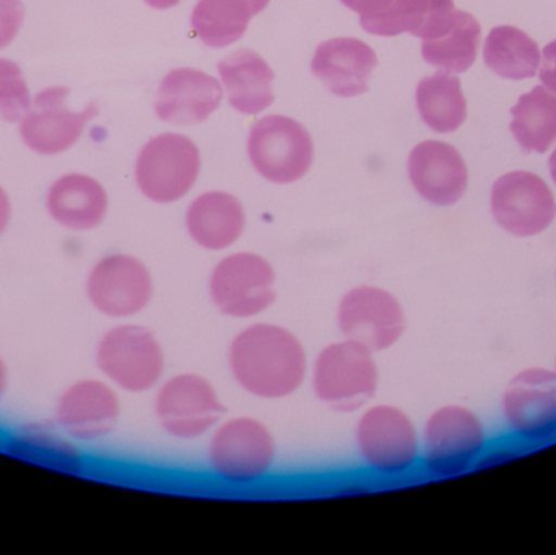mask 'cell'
Segmentation results:
<instances>
[{
    "mask_svg": "<svg viewBox=\"0 0 556 555\" xmlns=\"http://www.w3.org/2000/svg\"><path fill=\"white\" fill-rule=\"evenodd\" d=\"M309 355L296 332L280 323L254 319L231 338L227 367L244 393L261 401H281L307 381Z\"/></svg>",
    "mask_w": 556,
    "mask_h": 555,
    "instance_id": "6da1fadb",
    "label": "cell"
},
{
    "mask_svg": "<svg viewBox=\"0 0 556 555\" xmlns=\"http://www.w3.org/2000/svg\"><path fill=\"white\" fill-rule=\"evenodd\" d=\"M307 381L314 398L327 409L359 413L375 401L381 387L378 354L350 339H337L314 355Z\"/></svg>",
    "mask_w": 556,
    "mask_h": 555,
    "instance_id": "7a4b0ae2",
    "label": "cell"
},
{
    "mask_svg": "<svg viewBox=\"0 0 556 555\" xmlns=\"http://www.w3.org/2000/svg\"><path fill=\"white\" fill-rule=\"evenodd\" d=\"M277 458L273 429L251 414L225 416L208 433L207 468L224 484H260L273 475Z\"/></svg>",
    "mask_w": 556,
    "mask_h": 555,
    "instance_id": "3957f363",
    "label": "cell"
},
{
    "mask_svg": "<svg viewBox=\"0 0 556 555\" xmlns=\"http://www.w3.org/2000/svg\"><path fill=\"white\" fill-rule=\"evenodd\" d=\"M98 375L121 393L155 391L166 377V352L159 335L149 326L129 319L104 329L93 349Z\"/></svg>",
    "mask_w": 556,
    "mask_h": 555,
    "instance_id": "277c9868",
    "label": "cell"
},
{
    "mask_svg": "<svg viewBox=\"0 0 556 555\" xmlns=\"http://www.w3.org/2000/svg\"><path fill=\"white\" fill-rule=\"evenodd\" d=\"M353 443L363 468L379 478H402L420 465V430L407 411L392 403L372 401L359 411Z\"/></svg>",
    "mask_w": 556,
    "mask_h": 555,
    "instance_id": "5b68a950",
    "label": "cell"
},
{
    "mask_svg": "<svg viewBox=\"0 0 556 555\" xmlns=\"http://www.w3.org/2000/svg\"><path fill=\"white\" fill-rule=\"evenodd\" d=\"M212 306L235 321H254L278 300V274L260 251L231 250L222 254L207 277Z\"/></svg>",
    "mask_w": 556,
    "mask_h": 555,
    "instance_id": "8992f818",
    "label": "cell"
},
{
    "mask_svg": "<svg viewBox=\"0 0 556 555\" xmlns=\"http://www.w3.org/2000/svg\"><path fill=\"white\" fill-rule=\"evenodd\" d=\"M420 439V466L440 481L467 475L489 445L482 419L463 404L437 407L425 420Z\"/></svg>",
    "mask_w": 556,
    "mask_h": 555,
    "instance_id": "52a82bcc",
    "label": "cell"
},
{
    "mask_svg": "<svg viewBox=\"0 0 556 555\" xmlns=\"http://www.w3.org/2000/svg\"><path fill=\"white\" fill-rule=\"evenodd\" d=\"M84 293L98 315L111 321H129L152 305L155 277L149 264L137 254L110 251L88 267Z\"/></svg>",
    "mask_w": 556,
    "mask_h": 555,
    "instance_id": "ba28073f",
    "label": "cell"
},
{
    "mask_svg": "<svg viewBox=\"0 0 556 555\" xmlns=\"http://www.w3.org/2000/svg\"><path fill=\"white\" fill-rule=\"evenodd\" d=\"M153 393V416L160 429L179 442L208 437L228 414L214 381L199 371L169 375Z\"/></svg>",
    "mask_w": 556,
    "mask_h": 555,
    "instance_id": "9c48e42d",
    "label": "cell"
},
{
    "mask_svg": "<svg viewBox=\"0 0 556 555\" xmlns=\"http://www.w3.org/2000/svg\"><path fill=\"white\" fill-rule=\"evenodd\" d=\"M336 325L340 338L379 355L401 342L408 318L404 303L392 290L378 283H358L340 295Z\"/></svg>",
    "mask_w": 556,
    "mask_h": 555,
    "instance_id": "30bf717a",
    "label": "cell"
},
{
    "mask_svg": "<svg viewBox=\"0 0 556 555\" xmlns=\"http://www.w3.org/2000/svg\"><path fill=\"white\" fill-rule=\"evenodd\" d=\"M201 173V153L189 137L162 134L140 150L136 162L139 191L155 204L181 201L194 188Z\"/></svg>",
    "mask_w": 556,
    "mask_h": 555,
    "instance_id": "8fae6325",
    "label": "cell"
},
{
    "mask_svg": "<svg viewBox=\"0 0 556 555\" xmlns=\"http://www.w3.org/2000/svg\"><path fill=\"white\" fill-rule=\"evenodd\" d=\"M121 417V391L101 375L80 377L65 384L52 406V420L80 445L113 436Z\"/></svg>",
    "mask_w": 556,
    "mask_h": 555,
    "instance_id": "7c38bea8",
    "label": "cell"
},
{
    "mask_svg": "<svg viewBox=\"0 0 556 555\" xmlns=\"http://www.w3.org/2000/svg\"><path fill=\"white\" fill-rule=\"evenodd\" d=\"M248 153L256 172L267 181L291 185L309 172L314 143L303 124L273 114L254 124Z\"/></svg>",
    "mask_w": 556,
    "mask_h": 555,
    "instance_id": "4fadbf2b",
    "label": "cell"
},
{
    "mask_svg": "<svg viewBox=\"0 0 556 555\" xmlns=\"http://www.w3.org/2000/svg\"><path fill=\"white\" fill-rule=\"evenodd\" d=\"M490 209L496 224L518 238L544 234L556 218V199L551 186L529 172L506 173L496 179Z\"/></svg>",
    "mask_w": 556,
    "mask_h": 555,
    "instance_id": "5bb4252c",
    "label": "cell"
},
{
    "mask_svg": "<svg viewBox=\"0 0 556 555\" xmlns=\"http://www.w3.org/2000/svg\"><path fill=\"white\" fill-rule=\"evenodd\" d=\"M509 430L528 442L556 437V371L529 367L513 377L502 396Z\"/></svg>",
    "mask_w": 556,
    "mask_h": 555,
    "instance_id": "9a60e30c",
    "label": "cell"
},
{
    "mask_svg": "<svg viewBox=\"0 0 556 555\" xmlns=\"http://www.w3.org/2000/svg\"><path fill=\"white\" fill-rule=\"evenodd\" d=\"M67 97L68 88H46L20 119V136L33 152L55 155L71 149L80 139L85 124L97 116L94 104H88L80 113L68 110Z\"/></svg>",
    "mask_w": 556,
    "mask_h": 555,
    "instance_id": "2e32d148",
    "label": "cell"
},
{
    "mask_svg": "<svg viewBox=\"0 0 556 555\" xmlns=\"http://www.w3.org/2000/svg\"><path fill=\"white\" fill-rule=\"evenodd\" d=\"M0 449L5 455L61 475L80 476L87 458L80 443L72 440L54 420H29L10 430Z\"/></svg>",
    "mask_w": 556,
    "mask_h": 555,
    "instance_id": "e0dca14e",
    "label": "cell"
},
{
    "mask_svg": "<svg viewBox=\"0 0 556 555\" xmlns=\"http://www.w3.org/2000/svg\"><path fill=\"white\" fill-rule=\"evenodd\" d=\"M408 178L417 194L438 207L457 204L469 186L463 156L453 146L440 140H427L412 150Z\"/></svg>",
    "mask_w": 556,
    "mask_h": 555,
    "instance_id": "ac0fdd59",
    "label": "cell"
},
{
    "mask_svg": "<svg viewBox=\"0 0 556 555\" xmlns=\"http://www.w3.org/2000/svg\"><path fill=\"white\" fill-rule=\"evenodd\" d=\"M247 227L243 202L225 191H207L198 195L185 215L189 240L207 253L224 254L233 250Z\"/></svg>",
    "mask_w": 556,
    "mask_h": 555,
    "instance_id": "d6986e66",
    "label": "cell"
},
{
    "mask_svg": "<svg viewBox=\"0 0 556 555\" xmlns=\"http://www.w3.org/2000/svg\"><path fill=\"white\" fill-rule=\"evenodd\" d=\"M46 212L64 230L88 234L106 220L110 195L98 179L84 173H67L49 186Z\"/></svg>",
    "mask_w": 556,
    "mask_h": 555,
    "instance_id": "ffe728a7",
    "label": "cell"
},
{
    "mask_svg": "<svg viewBox=\"0 0 556 555\" xmlns=\"http://www.w3.org/2000/svg\"><path fill=\"white\" fill-rule=\"evenodd\" d=\"M222 98V85L211 75L198 68H175L160 84L155 111L166 123L191 126L217 111Z\"/></svg>",
    "mask_w": 556,
    "mask_h": 555,
    "instance_id": "44dd1931",
    "label": "cell"
},
{
    "mask_svg": "<svg viewBox=\"0 0 556 555\" xmlns=\"http://www.w3.org/2000/svg\"><path fill=\"white\" fill-rule=\"evenodd\" d=\"M378 55L366 42L336 38L323 42L313 58V74L337 97L352 98L368 90Z\"/></svg>",
    "mask_w": 556,
    "mask_h": 555,
    "instance_id": "7402d4cb",
    "label": "cell"
},
{
    "mask_svg": "<svg viewBox=\"0 0 556 555\" xmlns=\"http://www.w3.org/2000/svg\"><path fill=\"white\" fill-rule=\"evenodd\" d=\"M454 0H392L391 5L362 26L371 35L410 33L421 39H437L450 31L456 20Z\"/></svg>",
    "mask_w": 556,
    "mask_h": 555,
    "instance_id": "603a6c76",
    "label": "cell"
},
{
    "mask_svg": "<svg viewBox=\"0 0 556 555\" xmlns=\"http://www.w3.org/2000/svg\"><path fill=\"white\" fill-rule=\"evenodd\" d=\"M228 101L243 114H260L274 103L273 68L253 49L231 52L218 62Z\"/></svg>",
    "mask_w": 556,
    "mask_h": 555,
    "instance_id": "cb8c5ba5",
    "label": "cell"
},
{
    "mask_svg": "<svg viewBox=\"0 0 556 555\" xmlns=\"http://www.w3.org/2000/svg\"><path fill=\"white\" fill-rule=\"evenodd\" d=\"M417 108L421 119L434 133L459 129L467 117V103L460 80L450 72L424 78L417 87Z\"/></svg>",
    "mask_w": 556,
    "mask_h": 555,
    "instance_id": "d4e9b609",
    "label": "cell"
},
{
    "mask_svg": "<svg viewBox=\"0 0 556 555\" xmlns=\"http://www.w3.org/2000/svg\"><path fill=\"white\" fill-rule=\"evenodd\" d=\"M539 45L516 26H496L483 49L485 64L500 77L522 80L534 77L541 65Z\"/></svg>",
    "mask_w": 556,
    "mask_h": 555,
    "instance_id": "484cf974",
    "label": "cell"
},
{
    "mask_svg": "<svg viewBox=\"0 0 556 555\" xmlns=\"http://www.w3.org/2000/svg\"><path fill=\"white\" fill-rule=\"evenodd\" d=\"M511 133L525 152L545 153L556 142V94L535 87L511 110Z\"/></svg>",
    "mask_w": 556,
    "mask_h": 555,
    "instance_id": "4316f807",
    "label": "cell"
},
{
    "mask_svg": "<svg viewBox=\"0 0 556 555\" xmlns=\"http://www.w3.org/2000/svg\"><path fill=\"white\" fill-rule=\"evenodd\" d=\"M482 28L476 16L457 10L450 31L437 39H424L421 55L428 64L444 72L469 71L477 59Z\"/></svg>",
    "mask_w": 556,
    "mask_h": 555,
    "instance_id": "83f0119b",
    "label": "cell"
},
{
    "mask_svg": "<svg viewBox=\"0 0 556 555\" xmlns=\"http://www.w3.org/2000/svg\"><path fill=\"white\" fill-rule=\"evenodd\" d=\"M253 16L248 0H199L191 23L205 45L227 48L247 33Z\"/></svg>",
    "mask_w": 556,
    "mask_h": 555,
    "instance_id": "f1b7e54d",
    "label": "cell"
},
{
    "mask_svg": "<svg viewBox=\"0 0 556 555\" xmlns=\"http://www.w3.org/2000/svg\"><path fill=\"white\" fill-rule=\"evenodd\" d=\"M29 108L31 97L22 68L16 62L0 58V116L15 123L28 113Z\"/></svg>",
    "mask_w": 556,
    "mask_h": 555,
    "instance_id": "f546056e",
    "label": "cell"
},
{
    "mask_svg": "<svg viewBox=\"0 0 556 555\" xmlns=\"http://www.w3.org/2000/svg\"><path fill=\"white\" fill-rule=\"evenodd\" d=\"M25 16L22 0H0V49L15 39Z\"/></svg>",
    "mask_w": 556,
    "mask_h": 555,
    "instance_id": "4dcf8cb0",
    "label": "cell"
},
{
    "mask_svg": "<svg viewBox=\"0 0 556 555\" xmlns=\"http://www.w3.org/2000/svg\"><path fill=\"white\" fill-rule=\"evenodd\" d=\"M541 80L548 90L556 93V39L545 46L542 54Z\"/></svg>",
    "mask_w": 556,
    "mask_h": 555,
    "instance_id": "1f68e13d",
    "label": "cell"
},
{
    "mask_svg": "<svg viewBox=\"0 0 556 555\" xmlns=\"http://www.w3.org/2000/svg\"><path fill=\"white\" fill-rule=\"evenodd\" d=\"M340 2L353 12L359 13L362 18H371V16L384 12L391 5L392 0H340Z\"/></svg>",
    "mask_w": 556,
    "mask_h": 555,
    "instance_id": "d6a6232c",
    "label": "cell"
},
{
    "mask_svg": "<svg viewBox=\"0 0 556 555\" xmlns=\"http://www.w3.org/2000/svg\"><path fill=\"white\" fill-rule=\"evenodd\" d=\"M12 201L5 189L0 186V238L7 234L12 224Z\"/></svg>",
    "mask_w": 556,
    "mask_h": 555,
    "instance_id": "836d02e7",
    "label": "cell"
},
{
    "mask_svg": "<svg viewBox=\"0 0 556 555\" xmlns=\"http://www.w3.org/2000/svg\"><path fill=\"white\" fill-rule=\"evenodd\" d=\"M10 381H12V374H10L9 364H7L5 357L0 354V403L5 400L7 393H9Z\"/></svg>",
    "mask_w": 556,
    "mask_h": 555,
    "instance_id": "e575fe53",
    "label": "cell"
},
{
    "mask_svg": "<svg viewBox=\"0 0 556 555\" xmlns=\"http://www.w3.org/2000/svg\"><path fill=\"white\" fill-rule=\"evenodd\" d=\"M147 3H149L150 7H153V9H172V7L178 5L181 0H146Z\"/></svg>",
    "mask_w": 556,
    "mask_h": 555,
    "instance_id": "d590c367",
    "label": "cell"
},
{
    "mask_svg": "<svg viewBox=\"0 0 556 555\" xmlns=\"http://www.w3.org/2000/svg\"><path fill=\"white\" fill-rule=\"evenodd\" d=\"M248 2H250L251 7H253L254 15H257V13L263 12V10L269 5L270 0H248Z\"/></svg>",
    "mask_w": 556,
    "mask_h": 555,
    "instance_id": "8d00e7d4",
    "label": "cell"
},
{
    "mask_svg": "<svg viewBox=\"0 0 556 555\" xmlns=\"http://www.w3.org/2000/svg\"><path fill=\"white\" fill-rule=\"evenodd\" d=\"M548 166H551L552 179H554V182L556 185V150L554 153H552L551 162H548Z\"/></svg>",
    "mask_w": 556,
    "mask_h": 555,
    "instance_id": "74e56055",
    "label": "cell"
},
{
    "mask_svg": "<svg viewBox=\"0 0 556 555\" xmlns=\"http://www.w3.org/2000/svg\"><path fill=\"white\" fill-rule=\"evenodd\" d=\"M554 370L556 371V357H555V368H554Z\"/></svg>",
    "mask_w": 556,
    "mask_h": 555,
    "instance_id": "f35d334b",
    "label": "cell"
}]
</instances>
